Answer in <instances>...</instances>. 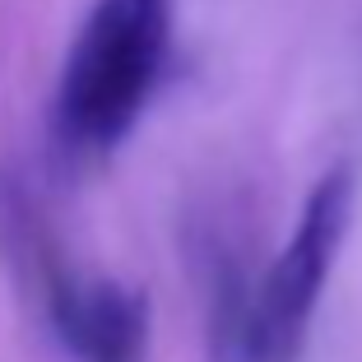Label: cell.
I'll return each instance as SVG.
<instances>
[{
	"mask_svg": "<svg viewBox=\"0 0 362 362\" xmlns=\"http://www.w3.org/2000/svg\"><path fill=\"white\" fill-rule=\"evenodd\" d=\"M172 52V0H98L65 56L56 126L79 153H107L135 130Z\"/></svg>",
	"mask_w": 362,
	"mask_h": 362,
	"instance_id": "cell-1",
	"label": "cell"
},
{
	"mask_svg": "<svg viewBox=\"0 0 362 362\" xmlns=\"http://www.w3.org/2000/svg\"><path fill=\"white\" fill-rule=\"evenodd\" d=\"M353 200H358V181L353 168H330L311 186L302 218L260 279L256 298V344H251V362H298L302 344H307V325L316 311L320 293L330 284V269L344 251V237L353 223Z\"/></svg>",
	"mask_w": 362,
	"mask_h": 362,
	"instance_id": "cell-2",
	"label": "cell"
},
{
	"mask_svg": "<svg viewBox=\"0 0 362 362\" xmlns=\"http://www.w3.org/2000/svg\"><path fill=\"white\" fill-rule=\"evenodd\" d=\"M144 353H149V302H144V293H130V288L117 284H93L75 358L144 362Z\"/></svg>",
	"mask_w": 362,
	"mask_h": 362,
	"instance_id": "cell-3",
	"label": "cell"
},
{
	"mask_svg": "<svg viewBox=\"0 0 362 362\" xmlns=\"http://www.w3.org/2000/svg\"><path fill=\"white\" fill-rule=\"evenodd\" d=\"M256 298L242 260L233 251H218L209 260V353L214 362H251L256 344Z\"/></svg>",
	"mask_w": 362,
	"mask_h": 362,
	"instance_id": "cell-4",
	"label": "cell"
}]
</instances>
